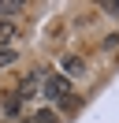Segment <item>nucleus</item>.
Segmentation results:
<instances>
[{
    "label": "nucleus",
    "mask_w": 119,
    "mask_h": 123,
    "mask_svg": "<svg viewBox=\"0 0 119 123\" xmlns=\"http://www.w3.org/2000/svg\"><path fill=\"white\" fill-rule=\"evenodd\" d=\"M45 97L56 101V105L63 97H71V78H67V75H48V78H45Z\"/></svg>",
    "instance_id": "nucleus-1"
},
{
    "label": "nucleus",
    "mask_w": 119,
    "mask_h": 123,
    "mask_svg": "<svg viewBox=\"0 0 119 123\" xmlns=\"http://www.w3.org/2000/svg\"><path fill=\"white\" fill-rule=\"evenodd\" d=\"M60 71H63L67 78H78V75H86V60L74 56V52H67L63 60H60Z\"/></svg>",
    "instance_id": "nucleus-2"
},
{
    "label": "nucleus",
    "mask_w": 119,
    "mask_h": 123,
    "mask_svg": "<svg viewBox=\"0 0 119 123\" xmlns=\"http://www.w3.org/2000/svg\"><path fill=\"white\" fill-rule=\"evenodd\" d=\"M37 82H41V75L19 78V90H15V93H19V101H30V97H34V93H37Z\"/></svg>",
    "instance_id": "nucleus-3"
},
{
    "label": "nucleus",
    "mask_w": 119,
    "mask_h": 123,
    "mask_svg": "<svg viewBox=\"0 0 119 123\" xmlns=\"http://www.w3.org/2000/svg\"><path fill=\"white\" fill-rule=\"evenodd\" d=\"M15 41H19V30H15V23L0 19V45H4V49H11Z\"/></svg>",
    "instance_id": "nucleus-4"
},
{
    "label": "nucleus",
    "mask_w": 119,
    "mask_h": 123,
    "mask_svg": "<svg viewBox=\"0 0 119 123\" xmlns=\"http://www.w3.org/2000/svg\"><path fill=\"white\" fill-rule=\"evenodd\" d=\"M19 108H22L19 93H4V97H0V112H4V116H15Z\"/></svg>",
    "instance_id": "nucleus-5"
},
{
    "label": "nucleus",
    "mask_w": 119,
    "mask_h": 123,
    "mask_svg": "<svg viewBox=\"0 0 119 123\" xmlns=\"http://www.w3.org/2000/svg\"><path fill=\"white\" fill-rule=\"evenodd\" d=\"M30 119H34V123H60V116L52 112V108H37V112L30 116Z\"/></svg>",
    "instance_id": "nucleus-6"
},
{
    "label": "nucleus",
    "mask_w": 119,
    "mask_h": 123,
    "mask_svg": "<svg viewBox=\"0 0 119 123\" xmlns=\"http://www.w3.org/2000/svg\"><path fill=\"white\" fill-rule=\"evenodd\" d=\"M19 11H22L19 0H0V15H19Z\"/></svg>",
    "instance_id": "nucleus-7"
},
{
    "label": "nucleus",
    "mask_w": 119,
    "mask_h": 123,
    "mask_svg": "<svg viewBox=\"0 0 119 123\" xmlns=\"http://www.w3.org/2000/svg\"><path fill=\"white\" fill-rule=\"evenodd\" d=\"M60 108H63V112H78V108H82V97H74V93H71V97L60 101Z\"/></svg>",
    "instance_id": "nucleus-8"
},
{
    "label": "nucleus",
    "mask_w": 119,
    "mask_h": 123,
    "mask_svg": "<svg viewBox=\"0 0 119 123\" xmlns=\"http://www.w3.org/2000/svg\"><path fill=\"white\" fill-rule=\"evenodd\" d=\"M15 60H19L15 49H0V67H7V63H15Z\"/></svg>",
    "instance_id": "nucleus-9"
},
{
    "label": "nucleus",
    "mask_w": 119,
    "mask_h": 123,
    "mask_svg": "<svg viewBox=\"0 0 119 123\" xmlns=\"http://www.w3.org/2000/svg\"><path fill=\"white\" fill-rule=\"evenodd\" d=\"M101 8H104V11H108V15H115V19H119V4H115V0H104Z\"/></svg>",
    "instance_id": "nucleus-10"
},
{
    "label": "nucleus",
    "mask_w": 119,
    "mask_h": 123,
    "mask_svg": "<svg viewBox=\"0 0 119 123\" xmlns=\"http://www.w3.org/2000/svg\"><path fill=\"white\" fill-rule=\"evenodd\" d=\"M26 123H34V119H26Z\"/></svg>",
    "instance_id": "nucleus-11"
}]
</instances>
